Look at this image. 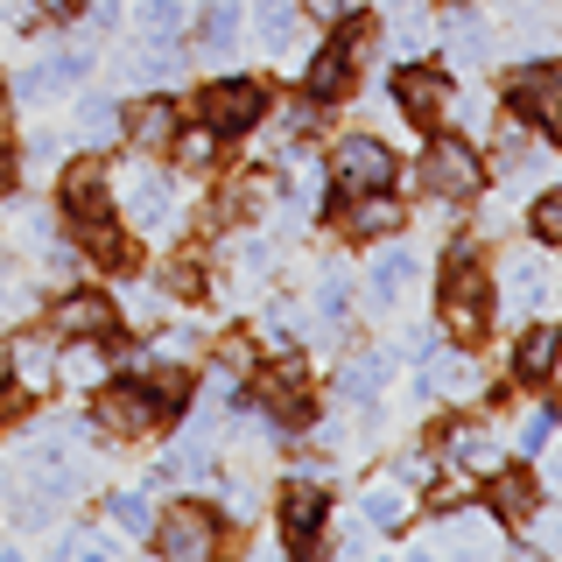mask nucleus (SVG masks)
Masks as SVG:
<instances>
[{
	"label": "nucleus",
	"mask_w": 562,
	"mask_h": 562,
	"mask_svg": "<svg viewBox=\"0 0 562 562\" xmlns=\"http://www.w3.org/2000/svg\"><path fill=\"white\" fill-rule=\"evenodd\" d=\"M49 324H57V338H105L113 330V303L105 295H64Z\"/></svg>",
	"instance_id": "1a4fd4ad"
},
{
	"label": "nucleus",
	"mask_w": 562,
	"mask_h": 562,
	"mask_svg": "<svg viewBox=\"0 0 562 562\" xmlns=\"http://www.w3.org/2000/svg\"><path fill=\"white\" fill-rule=\"evenodd\" d=\"M85 246H92V254L105 260V268H127V260H134V246H127V239L113 233V211H105V218H92V225H85Z\"/></svg>",
	"instance_id": "f3484780"
},
{
	"label": "nucleus",
	"mask_w": 562,
	"mask_h": 562,
	"mask_svg": "<svg viewBox=\"0 0 562 562\" xmlns=\"http://www.w3.org/2000/svg\"><path fill=\"white\" fill-rule=\"evenodd\" d=\"M555 351H562L555 330H527L520 351H514V373H520V380H549V373H555Z\"/></svg>",
	"instance_id": "2eb2a0df"
},
{
	"label": "nucleus",
	"mask_w": 562,
	"mask_h": 562,
	"mask_svg": "<svg viewBox=\"0 0 562 562\" xmlns=\"http://www.w3.org/2000/svg\"><path fill=\"white\" fill-rule=\"evenodd\" d=\"M140 29H148V35H176V29H183V8H176V0H148Z\"/></svg>",
	"instance_id": "4be33fe9"
},
{
	"label": "nucleus",
	"mask_w": 562,
	"mask_h": 562,
	"mask_svg": "<svg viewBox=\"0 0 562 562\" xmlns=\"http://www.w3.org/2000/svg\"><path fill=\"white\" fill-rule=\"evenodd\" d=\"M422 190H436V198H471V190H479V162H471V148L436 140L429 162H422Z\"/></svg>",
	"instance_id": "20e7f679"
},
{
	"label": "nucleus",
	"mask_w": 562,
	"mask_h": 562,
	"mask_svg": "<svg viewBox=\"0 0 562 562\" xmlns=\"http://www.w3.org/2000/svg\"><path fill=\"white\" fill-rule=\"evenodd\" d=\"M535 233H541V239H562V190L535 204Z\"/></svg>",
	"instance_id": "393cba45"
},
{
	"label": "nucleus",
	"mask_w": 562,
	"mask_h": 562,
	"mask_svg": "<svg viewBox=\"0 0 562 562\" xmlns=\"http://www.w3.org/2000/svg\"><path fill=\"white\" fill-rule=\"evenodd\" d=\"M457 457H464V464H492V436L485 429H457Z\"/></svg>",
	"instance_id": "b1692460"
},
{
	"label": "nucleus",
	"mask_w": 562,
	"mask_h": 562,
	"mask_svg": "<svg viewBox=\"0 0 562 562\" xmlns=\"http://www.w3.org/2000/svg\"><path fill=\"white\" fill-rule=\"evenodd\" d=\"M211 541H218V527H211L204 506H176L169 527H162V549H169L176 562H198V555H211Z\"/></svg>",
	"instance_id": "6e6552de"
},
{
	"label": "nucleus",
	"mask_w": 562,
	"mask_h": 562,
	"mask_svg": "<svg viewBox=\"0 0 562 562\" xmlns=\"http://www.w3.org/2000/svg\"><path fill=\"white\" fill-rule=\"evenodd\" d=\"M233 35H239V8H233V0H218V8L204 14V43H211V49H225Z\"/></svg>",
	"instance_id": "aec40b11"
},
{
	"label": "nucleus",
	"mask_w": 562,
	"mask_h": 562,
	"mask_svg": "<svg viewBox=\"0 0 562 562\" xmlns=\"http://www.w3.org/2000/svg\"><path fill=\"white\" fill-rule=\"evenodd\" d=\"M64 211L78 225H92V218H105V169L99 162H78L64 176Z\"/></svg>",
	"instance_id": "9d476101"
},
{
	"label": "nucleus",
	"mask_w": 562,
	"mask_h": 562,
	"mask_svg": "<svg viewBox=\"0 0 562 562\" xmlns=\"http://www.w3.org/2000/svg\"><path fill=\"white\" fill-rule=\"evenodd\" d=\"M330 169H338V183H345V190H386V176H394V155H386L380 140L351 134V140H338Z\"/></svg>",
	"instance_id": "7ed1b4c3"
},
{
	"label": "nucleus",
	"mask_w": 562,
	"mask_h": 562,
	"mask_svg": "<svg viewBox=\"0 0 562 562\" xmlns=\"http://www.w3.org/2000/svg\"><path fill=\"white\" fill-rule=\"evenodd\" d=\"M422 380H429V394H443V386H471V373L457 359H443V351H436L429 366H422Z\"/></svg>",
	"instance_id": "412c9836"
},
{
	"label": "nucleus",
	"mask_w": 562,
	"mask_h": 562,
	"mask_svg": "<svg viewBox=\"0 0 562 562\" xmlns=\"http://www.w3.org/2000/svg\"><path fill=\"white\" fill-rule=\"evenodd\" d=\"M408 274H415V260H408V254H380V260H373V289L386 295V303L408 289Z\"/></svg>",
	"instance_id": "6ab92c4d"
},
{
	"label": "nucleus",
	"mask_w": 562,
	"mask_h": 562,
	"mask_svg": "<svg viewBox=\"0 0 562 562\" xmlns=\"http://www.w3.org/2000/svg\"><path fill=\"white\" fill-rule=\"evenodd\" d=\"M506 99L520 105L527 120H541V127L562 134V64H527L506 78Z\"/></svg>",
	"instance_id": "f03ea898"
},
{
	"label": "nucleus",
	"mask_w": 562,
	"mask_h": 562,
	"mask_svg": "<svg viewBox=\"0 0 562 562\" xmlns=\"http://www.w3.org/2000/svg\"><path fill=\"white\" fill-rule=\"evenodd\" d=\"M169 289L198 295V289H204V268H198V260H176V268H169Z\"/></svg>",
	"instance_id": "bb28decb"
},
{
	"label": "nucleus",
	"mask_w": 562,
	"mask_h": 562,
	"mask_svg": "<svg viewBox=\"0 0 562 562\" xmlns=\"http://www.w3.org/2000/svg\"><path fill=\"white\" fill-rule=\"evenodd\" d=\"M492 514L514 520V527L535 514V485H527V471H499V479H492Z\"/></svg>",
	"instance_id": "ddd939ff"
},
{
	"label": "nucleus",
	"mask_w": 562,
	"mask_h": 562,
	"mask_svg": "<svg viewBox=\"0 0 562 562\" xmlns=\"http://www.w3.org/2000/svg\"><path fill=\"white\" fill-rule=\"evenodd\" d=\"M345 85H351V57H345L338 43H330L324 57H316V70H310V92H316V99H330V92H345Z\"/></svg>",
	"instance_id": "a211bd4d"
},
{
	"label": "nucleus",
	"mask_w": 562,
	"mask_h": 562,
	"mask_svg": "<svg viewBox=\"0 0 562 562\" xmlns=\"http://www.w3.org/2000/svg\"><path fill=\"white\" fill-rule=\"evenodd\" d=\"M260 394H268L274 422H303L310 415V394H303V380H295V373H268V380H260Z\"/></svg>",
	"instance_id": "dca6fc26"
},
{
	"label": "nucleus",
	"mask_w": 562,
	"mask_h": 562,
	"mask_svg": "<svg viewBox=\"0 0 562 562\" xmlns=\"http://www.w3.org/2000/svg\"><path fill=\"white\" fill-rule=\"evenodd\" d=\"M338 218H345V233H359V239H373V233H386V225H401V211H394V204H386V198H380V190H366V198H359V204H345V211H338Z\"/></svg>",
	"instance_id": "4468645a"
},
{
	"label": "nucleus",
	"mask_w": 562,
	"mask_h": 562,
	"mask_svg": "<svg viewBox=\"0 0 562 562\" xmlns=\"http://www.w3.org/2000/svg\"><path fill=\"white\" fill-rule=\"evenodd\" d=\"M373 380H380V366H351V373H345V394L366 401V394H373Z\"/></svg>",
	"instance_id": "cd10ccee"
},
{
	"label": "nucleus",
	"mask_w": 562,
	"mask_h": 562,
	"mask_svg": "<svg viewBox=\"0 0 562 562\" xmlns=\"http://www.w3.org/2000/svg\"><path fill=\"white\" fill-rule=\"evenodd\" d=\"M303 8H310V14H338L345 0H303Z\"/></svg>",
	"instance_id": "c756f323"
},
{
	"label": "nucleus",
	"mask_w": 562,
	"mask_h": 562,
	"mask_svg": "<svg viewBox=\"0 0 562 562\" xmlns=\"http://www.w3.org/2000/svg\"><path fill=\"white\" fill-rule=\"evenodd\" d=\"M127 140H134V148H169V140H176V105H162V99L134 105V113H127Z\"/></svg>",
	"instance_id": "f8f14e48"
},
{
	"label": "nucleus",
	"mask_w": 562,
	"mask_h": 562,
	"mask_svg": "<svg viewBox=\"0 0 562 562\" xmlns=\"http://www.w3.org/2000/svg\"><path fill=\"white\" fill-rule=\"evenodd\" d=\"M155 415H162V408H155V394H148V386H134V380H120V386H105V394H99V429H113V436H140Z\"/></svg>",
	"instance_id": "423d86ee"
},
{
	"label": "nucleus",
	"mask_w": 562,
	"mask_h": 562,
	"mask_svg": "<svg viewBox=\"0 0 562 562\" xmlns=\"http://www.w3.org/2000/svg\"><path fill=\"white\" fill-rule=\"evenodd\" d=\"M394 99L408 105V120L436 127V120L450 113V78H436V70H401V78H394Z\"/></svg>",
	"instance_id": "0eeeda50"
},
{
	"label": "nucleus",
	"mask_w": 562,
	"mask_h": 562,
	"mask_svg": "<svg viewBox=\"0 0 562 562\" xmlns=\"http://www.w3.org/2000/svg\"><path fill=\"white\" fill-rule=\"evenodd\" d=\"M198 113H204L211 134H246L254 113H260V85H211V92L198 99Z\"/></svg>",
	"instance_id": "39448f33"
},
{
	"label": "nucleus",
	"mask_w": 562,
	"mask_h": 562,
	"mask_svg": "<svg viewBox=\"0 0 562 562\" xmlns=\"http://www.w3.org/2000/svg\"><path fill=\"white\" fill-rule=\"evenodd\" d=\"M120 527H127V535H148V527H155L148 499H120Z\"/></svg>",
	"instance_id": "a878e982"
},
{
	"label": "nucleus",
	"mask_w": 562,
	"mask_h": 562,
	"mask_svg": "<svg viewBox=\"0 0 562 562\" xmlns=\"http://www.w3.org/2000/svg\"><path fill=\"white\" fill-rule=\"evenodd\" d=\"M176 148H183V162H204V155H211V127H204V134H183Z\"/></svg>",
	"instance_id": "c85d7f7f"
},
{
	"label": "nucleus",
	"mask_w": 562,
	"mask_h": 562,
	"mask_svg": "<svg viewBox=\"0 0 562 562\" xmlns=\"http://www.w3.org/2000/svg\"><path fill=\"white\" fill-rule=\"evenodd\" d=\"M443 324L457 345H471L485 330V274L471 268V260H457V268L443 274Z\"/></svg>",
	"instance_id": "f257e3e1"
},
{
	"label": "nucleus",
	"mask_w": 562,
	"mask_h": 562,
	"mask_svg": "<svg viewBox=\"0 0 562 562\" xmlns=\"http://www.w3.org/2000/svg\"><path fill=\"white\" fill-rule=\"evenodd\" d=\"M366 514H373L380 527H401V520H408V499H401V492H386V485H380L373 499H366Z\"/></svg>",
	"instance_id": "5701e85b"
},
{
	"label": "nucleus",
	"mask_w": 562,
	"mask_h": 562,
	"mask_svg": "<svg viewBox=\"0 0 562 562\" xmlns=\"http://www.w3.org/2000/svg\"><path fill=\"white\" fill-rule=\"evenodd\" d=\"M316 527H324V492L295 485L289 499H281V535H289V549H310V541H316Z\"/></svg>",
	"instance_id": "9b49d317"
}]
</instances>
